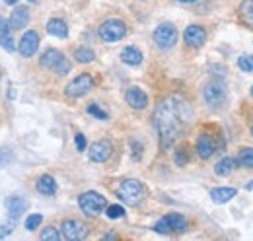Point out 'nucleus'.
I'll return each mask as SVG.
<instances>
[{
	"mask_svg": "<svg viewBox=\"0 0 253 241\" xmlns=\"http://www.w3.org/2000/svg\"><path fill=\"white\" fill-rule=\"evenodd\" d=\"M238 14H240L242 24H246L248 28L253 30V0H244L238 8Z\"/></svg>",
	"mask_w": 253,
	"mask_h": 241,
	"instance_id": "nucleus-23",
	"label": "nucleus"
},
{
	"mask_svg": "<svg viewBox=\"0 0 253 241\" xmlns=\"http://www.w3.org/2000/svg\"><path fill=\"white\" fill-rule=\"evenodd\" d=\"M236 163L244 169H253V148L252 146H242L236 156Z\"/></svg>",
	"mask_w": 253,
	"mask_h": 241,
	"instance_id": "nucleus-22",
	"label": "nucleus"
},
{
	"mask_svg": "<svg viewBox=\"0 0 253 241\" xmlns=\"http://www.w3.org/2000/svg\"><path fill=\"white\" fill-rule=\"evenodd\" d=\"M125 101L132 109H144L148 105V95L140 90V88L132 86V88H128L125 91Z\"/></svg>",
	"mask_w": 253,
	"mask_h": 241,
	"instance_id": "nucleus-16",
	"label": "nucleus"
},
{
	"mask_svg": "<svg viewBox=\"0 0 253 241\" xmlns=\"http://www.w3.org/2000/svg\"><path fill=\"white\" fill-rule=\"evenodd\" d=\"M41 222H43V216H41V214H30V216L26 218V230L35 232V230L41 226Z\"/></svg>",
	"mask_w": 253,
	"mask_h": 241,
	"instance_id": "nucleus-29",
	"label": "nucleus"
},
{
	"mask_svg": "<svg viewBox=\"0 0 253 241\" xmlns=\"http://www.w3.org/2000/svg\"><path fill=\"white\" fill-rule=\"evenodd\" d=\"M0 45H2L8 53H14V51H16V45H14L12 35H2V37H0Z\"/></svg>",
	"mask_w": 253,
	"mask_h": 241,
	"instance_id": "nucleus-33",
	"label": "nucleus"
},
{
	"mask_svg": "<svg viewBox=\"0 0 253 241\" xmlns=\"http://www.w3.org/2000/svg\"><path fill=\"white\" fill-rule=\"evenodd\" d=\"M236 195H238V191H236V189H230V187H218V189H212V191H211V199H212L214 204L230 202Z\"/></svg>",
	"mask_w": 253,
	"mask_h": 241,
	"instance_id": "nucleus-18",
	"label": "nucleus"
},
{
	"mask_svg": "<svg viewBox=\"0 0 253 241\" xmlns=\"http://www.w3.org/2000/svg\"><path fill=\"white\" fill-rule=\"evenodd\" d=\"M39 41H41V39H39V33L35 30L26 31V33L22 35L20 43H18V53H20L24 59H30V57H33V55L37 53Z\"/></svg>",
	"mask_w": 253,
	"mask_h": 241,
	"instance_id": "nucleus-12",
	"label": "nucleus"
},
{
	"mask_svg": "<svg viewBox=\"0 0 253 241\" xmlns=\"http://www.w3.org/2000/svg\"><path fill=\"white\" fill-rule=\"evenodd\" d=\"M30 18H32V14H30V8L28 6H16L12 10L8 22H10V28L12 30H24L30 24Z\"/></svg>",
	"mask_w": 253,
	"mask_h": 241,
	"instance_id": "nucleus-15",
	"label": "nucleus"
},
{
	"mask_svg": "<svg viewBox=\"0 0 253 241\" xmlns=\"http://www.w3.org/2000/svg\"><path fill=\"white\" fill-rule=\"evenodd\" d=\"M47 31L53 35V37H61V39H66L68 37V26L66 22L61 20V18H51L47 22Z\"/></svg>",
	"mask_w": 253,
	"mask_h": 241,
	"instance_id": "nucleus-21",
	"label": "nucleus"
},
{
	"mask_svg": "<svg viewBox=\"0 0 253 241\" xmlns=\"http://www.w3.org/2000/svg\"><path fill=\"white\" fill-rule=\"evenodd\" d=\"M28 2H39V0H28Z\"/></svg>",
	"mask_w": 253,
	"mask_h": 241,
	"instance_id": "nucleus-43",
	"label": "nucleus"
},
{
	"mask_svg": "<svg viewBox=\"0 0 253 241\" xmlns=\"http://www.w3.org/2000/svg\"><path fill=\"white\" fill-rule=\"evenodd\" d=\"M78 206H80V210L84 212L86 216L95 218V216H99L101 212L107 208V201H105L103 195H99L95 191H86V193H82L78 197Z\"/></svg>",
	"mask_w": 253,
	"mask_h": 241,
	"instance_id": "nucleus-4",
	"label": "nucleus"
},
{
	"mask_svg": "<svg viewBox=\"0 0 253 241\" xmlns=\"http://www.w3.org/2000/svg\"><path fill=\"white\" fill-rule=\"evenodd\" d=\"M4 2H6V4H12V6H14V4L18 2V0H4Z\"/></svg>",
	"mask_w": 253,
	"mask_h": 241,
	"instance_id": "nucleus-40",
	"label": "nucleus"
},
{
	"mask_svg": "<svg viewBox=\"0 0 253 241\" xmlns=\"http://www.w3.org/2000/svg\"><path fill=\"white\" fill-rule=\"evenodd\" d=\"M121 60L128 64V66H138L140 62H142V51L140 49H136V47H132V45H128L125 47L123 51H121Z\"/></svg>",
	"mask_w": 253,
	"mask_h": 241,
	"instance_id": "nucleus-20",
	"label": "nucleus"
},
{
	"mask_svg": "<svg viewBox=\"0 0 253 241\" xmlns=\"http://www.w3.org/2000/svg\"><path fill=\"white\" fill-rule=\"evenodd\" d=\"M10 30H12L10 28V22H6L4 18H0V37L2 35H10Z\"/></svg>",
	"mask_w": 253,
	"mask_h": 241,
	"instance_id": "nucleus-35",
	"label": "nucleus"
},
{
	"mask_svg": "<svg viewBox=\"0 0 253 241\" xmlns=\"http://www.w3.org/2000/svg\"><path fill=\"white\" fill-rule=\"evenodd\" d=\"M203 99L207 103L209 109L212 111H220L226 107V101H228V90H226V84L220 78H214L211 82L205 84L203 88Z\"/></svg>",
	"mask_w": 253,
	"mask_h": 241,
	"instance_id": "nucleus-2",
	"label": "nucleus"
},
{
	"mask_svg": "<svg viewBox=\"0 0 253 241\" xmlns=\"http://www.w3.org/2000/svg\"><path fill=\"white\" fill-rule=\"evenodd\" d=\"M74 140H76V150L78 152L86 150V138H84V134H82V132H76Z\"/></svg>",
	"mask_w": 253,
	"mask_h": 241,
	"instance_id": "nucleus-34",
	"label": "nucleus"
},
{
	"mask_svg": "<svg viewBox=\"0 0 253 241\" xmlns=\"http://www.w3.org/2000/svg\"><path fill=\"white\" fill-rule=\"evenodd\" d=\"M64 55L59 51V49H47L43 55H41V59H39V64L43 66V68H49V70H53L59 62H61V59H63Z\"/></svg>",
	"mask_w": 253,
	"mask_h": 241,
	"instance_id": "nucleus-19",
	"label": "nucleus"
},
{
	"mask_svg": "<svg viewBox=\"0 0 253 241\" xmlns=\"http://www.w3.org/2000/svg\"><path fill=\"white\" fill-rule=\"evenodd\" d=\"M130 148H132V160H134V161H140V158H142V150H144L142 142L132 140V142H130Z\"/></svg>",
	"mask_w": 253,
	"mask_h": 241,
	"instance_id": "nucleus-32",
	"label": "nucleus"
},
{
	"mask_svg": "<svg viewBox=\"0 0 253 241\" xmlns=\"http://www.w3.org/2000/svg\"><path fill=\"white\" fill-rule=\"evenodd\" d=\"M234 169H236V158H230V156L222 158L220 161L214 165V173H216V175H220V177L230 175Z\"/></svg>",
	"mask_w": 253,
	"mask_h": 241,
	"instance_id": "nucleus-25",
	"label": "nucleus"
},
{
	"mask_svg": "<svg viewBox=\"0 0 253 241\" xmlns=\"http://www.w3.org/2000/svg\"><path fill=\"white\" fill-rule=\"evenodd\" d=\"M177 37H179L177 28H175L173 24H169V22L160 24L158 28L154 30V33H152V39H154L156 47H158V49H162V51L171 49V47L177 43Z\"/></svg>",
	"mask_w": 253,
	"mask_h": 241,
	"instance_id": "nucleus-6",
	"label": "nucleus"
},
{
	"mask_svg": "<svg viewBox=\"0 0 253 241\" xmlns=\"http://www.w3.org/2000/svg\"><path fill=\"white\" fill-rule=\"evenodd\" d=\"M126 31L128 30H126V24L123 20H107V22H103L99 26L97 35L105 43H117V41H121L125 37Z\"/></svg>",
	"mask_w": 253,
	"mask_h": 241,
	"instance_id": "nucleus-7",
	"label": "nucleus"
},
{
	"mask_svg": "<svg viewBox=\"0 0 253 241\" xmlns=\"http://www.w3.org/2000/svg\"><path fill=\"white\" fill-rule=\"evenodd\" d=\"M191 120H193V109L187 101L179 97L162 99L154 113V126L158 132L160 150H169L177 142V138L183 134V130L187 128Z\"/></svg>",
	"mask_w": 253,
	"mask_h": 241,
	"instance_id": "nucleus-1",
	"label": "nucleus"
},
{
	"mask_svg": "<svg viewBox=\"0 0 253 241\" xmlns=\"http://www.w3.org/2000/svg\"><path fill=\"white\" fill-rule=\"evenodd\" d=\"M8 161H10V152L6 150V148H2L0 150V167H4Z\"/></svg>",
	"mask_w": 253,
	"mask_h": 241,
	"instance_id": "nucleus-36",
	"label": "nucleus"
},
{
	"mask_svg": "<svg viewBox=\"0 0 253 241\" xmlns=\"http://www.w3.org/2000/svg\"><path fill=\"white\" fill-rule=\"evenodd\" d=\"M72 57H74L76 62H80V64H90V62L95 60V53L94 49H90V47H76L74 53H72Z\"/></svg>",
	"mask_w": 253,
	"mask_h": 241,
	"instance_id": "nucleus-26",
	"label": "nucleus"
},
{
	"mask_svg": "<svg viewBox=\"0 0 253 241\" xmlns=\"http://www.w3.org/2000/svg\"><path fill=\"white\" fill-rule=\"evenodd\" d=\"M94 86H95L94 76H92V74H88V72H84V74L76 76L74 80H70V82L66 84L64 93H66L68 97L76 99V97H84L86 93H90V91L94 90Z\"/></svg>",
	"mask_w": 253,
	"mask_h": 241,
	"instance_id": "nucleus-8",
	"label": "nucleus"
},
{
	"mask_svg": "<svg viewBox=\"0 0 253 241\" xmlns=\"http://www.w3.org/2000/svg\"><path fill=\"white\" fill-rule=\"evenodd\" d=\"M103 240H117V236L115 234H107V236H103Z\"/></svg>",
	"mask_w": 253,
	"mask_h": 241,
	"instance_id": "nucleus-38",
	"label": "nucleus"
},
{
	"mask_svg": "<svg viewBox=\"0 0 253 241\" xmlns=\"http://www.w3.org/2000/svg\"><path fill=\"white\" fill-rule=\"evenodd\" d=\"M195 152H197V156H199L201 160H209L214 152H218L216 134L203 130V132L197 136V140H195Z\"/></svg>",
	"mask_w": 253,
	"mask_h": 241,
	"instance_id": "nucleus-10",
	"label": "nucleus"
},
{
	"mask_svg": "<svg viewBox=\"0 0 253 241\" xmlns=\"http://www.w3.org/2000/svg\"><path fill=\"white\" fill-rule=\"evenodd\" d=\"M183 41L191 49H201L207 43V30L199 24H191L187 30L183 31Z\"/></svg>",
	"mask_w": 253,
	"mask_h": 241,
	"instance_id": "nucleus-13",
	"label": "nucleus"
},
{
	"mask_svg": "<svg viewBox=\"0 0 253 241\" xmlns=\"http://www.w3.org/2000/svg\"><path fill=\"white\" fill-rule=\"evenodd\" d=\"M39 240H43V241H61V240H63V234L59 232V228H55V226H47V228H43V230H41Z\"/></svg>",
	"mask_w": 253,
	"mask_h": 241,
	"instance_id": "nucleus-27",
	"label": "nucleus"
},
{
	"mask_svg": "<svg viewBox=\"0 0 253 241\" xmlns=\"http://www.w3.org/2000/svg\"><path fill=\"white\" fill-rule=\"evenodd\" d=\"M70 68H72L70 60L66 59V57H63V59H61V62H59V64L53 68V72H55V74H59V76H64V74H68V72H70Z\"/></svg>",
	"mask_w": 253,
	"mask_h": 241,
	"instance_id": "nucleus-31",
	"label": "nucleus"
},
{
	"mask_svg": "<svg viewBox=\"0 0 253 241\" xmlns=\"http://www.w3.org/2000/svg\"><path fill=\"white\" fill-rule=\"evenodd\" d=\"M173 161H175V165H179V167H185L187 163L191 161V148L189 144H179L175 152H173Z\"/></svg>",
	"mask_w": 253,
	"mask_h": 241,
	"instance_id": "nucleus-24",
	"label": "nucleus"
},
{
	"mask_svg": "<svg viewBox=\"0 0 253 241\" xmlns=\"http://www.w3.org/2000/svg\"><path fill=\"white\" fill-rule=\"evenodd\" d=\"M111 154H113V144L107 138H101V140H95L94 144L90 146L88 158L94 163H103V161H107L111 158Z\"/></svg>",
	"mask_w": 253,
	"mask_h": 241,
	"instance_id": "nucleus-11",
	"label": "nucleus"
},
{
	"mask_svg": "<svg viewBox=\"0 0 253 241\" xmlns=\"http://www.w3.org/2000/svg\"><path fill=\"white\" fill-rule=\"evenodd\" d=\"M250 62H252V72H253V55H250Z\"/></svg>",
	"mask_w": 253,
	"mask_h": 241,
	"instance_id": "nucleus-42",
	"label": "nucleus"
},
{
	"mask_svg": "<svg viewBox=\"0 0 253 241\" xmlns=\"http://www.w3.org/2000/svg\"><path fill=\"white\" fill-rule=\"evenodd\" d=\"M28 201L24 199V197H18V195H12V197H8L6 199V212H8V216L12 218V220H18V218H22V214L28 210Z\"/></svg>",
	"mask_w": 253,
	"mask_h": 241,
	"instance_id": "nucleus-14",
	"label": "nucleus"
},
{
	"mask_svg": "<svg viewBox=\"0 0 253 241\" xmlns=\"http://www.w3.org/2000/svg\"><path fill=\"white\" fill-rule=\"evenodd\" d=\"M252 95H253V88H252Z\"/></svg>",
	"mask_w": 253,
	"mask_h": 241,
	"instance_id": "nucleus-45",
	"label": "nucleus"
},
{
	"mask_svg": "<svg viewBox=\"0 0 253 241\" xmlns=\"http://www.w3.org/2000/svg\"><path fill=\"white\" fill-rule=\"evenodd\" d=\"M144 195H146L144 185L136 179L121 181L119 187H117V197H119L123 202H126L128 206H138V204L144 201Z\"/></svg>",
	"mask_w": 253,
	"mask_h": 241,
	"instance_id": "nucleus-3",
	"label": "nucleus"
},
{
	"mask_svg": "<svg viewBox=\"0 0 253 241\" xmlns=\"http://www.w3.org/2000/svg\"><path fill=\"white\" fill-rule=\"evenodd\" d=\"M88 113H90L92 117H95V119H99V120L109 119V115H107V113H105L97 103H90V105H88Z\"/></svg>",
	"mask_w": 253,
	"mask_h": 241,
	"instance_id": "nucleus-30",
	"label": "nucleus"
},
{
	"mask_svg": "<svg viewBox=\"0 0 253 241\" xmlns=\"http://www.w3.org/2000/svg\"><path fill=\"white\" fill-rule=\"evenodd\" d=\"M252 134H253V124H252Z\"/></svg>",
	"mask_w": 253,
	"mask_h": 241,
	"instance_id": "nucleus-44",
	"label": "nucleus"
},
{
	"mask_svg": "<svg viewBox=\"0 0 253 241\" xmlns=\"http://www.w3.org/2000/svg\"><path fill=\"white\" fill-rule=\"evenodd\" d=\"M177 2H183V4H193V2H197V0H177Z\"/></svg>",
	"mask_w": 253,
	"mask_h": 241,
	"instance_id": "nucleus-39",
	"label": "nucleus"
},
{
	"mask_svg": "<svg viewBox=\"0 0 253 241\" xmlns=\"http://www.w3.org/2000/svg\"><path fill=\"white\" fill-rule=\"evenodd\" d=\"M35 189H37V193H41V195H45V197H53L55 193H57V181L53 175H41L37 183H35Z\"/></svg>",
	"mask_w": 253,
	"mask_h": 241,
	"instance_id": "nucleus-17",
	"label": "nucleus"
},
{
	"mask_svg": "<svg viewBox=\"0 0 253 241\" xmlns=\"http://www.w3.org/2000/svg\"><path fill=\"white\" fill-rule=\"evenodd\" d=\"M187 226H189V222H187L185 216H181V214H168V216H164L162 220H158L154 224V232L166 234V236L168 234H181V232L187 230Z\"/></svg>",
	"mask_w": 253,
	"mask_h": 241,
	"instance_id": "nucleus-5",
	"label": "nucleus"
},
{
	"mask_svg": "<svg viewBox=\"0 0 253 241\" xmlns=\"http://www.w3.org/2000/svg\"><path fill=\"white\" fill-rule=\"evenodd\" d=\"M61 234H63V240L82 241L90 236V228L78 218H66V220H63Z\"/></svg>",
	"mask_w": 253,
	"mask_h": 241,
	"instance_id": "nucleus-9",
	"label": "nucleus"
},
{
	"mask_svg": "<svg viewBox=\"0 0 253 241\" xmlns=\"http://www.w3.org/2000/svg\"><path fill=\"white\" fill-rule=\"evenodd\" d=\"M10 232H12V228H10V226H0V240H4Z\"/></svg>",
	"mask_w": 253,
	"mask_h": 241,
	"instance_id": "nucleus-37",
	"label": "nucleus"
},
{
	"mask_svg": "<svg viewBox=\"0 0 253 241\" xmlns=\"http://www.w3.org/2000/svg\"><path fill=\"white\" fill-rule=\"evenodd\" d=\"M105 214H107V218L117 220V218H123V216H125V208H123L121 204H107Z\"/></svg>",
	"mask_w": 253,
	"mask_h": 241,
	"instance_id": "nucleus-28",
	"label": "nucleus"
},
{
	"mask_svg": "<svg viewBox=\"0 0 253 241\" xmlns=\"http://www.w3.org/2000/svg\"><path fill=\"white\" fill-rule=\"evenodd\" d=\"M246 189H248V191H253V183H250V185H248Z\"/></svg>",
	"mask_w": 253,
	"mask_h": 241,
	"instance_id": "nucleus-41",
	"label": "nucleus"
}]
</instances>
